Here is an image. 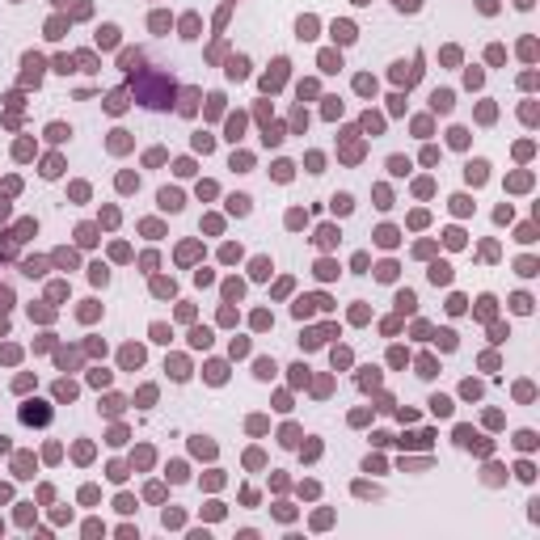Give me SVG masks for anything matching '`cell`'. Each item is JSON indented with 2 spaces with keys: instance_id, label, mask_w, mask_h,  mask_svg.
I'll use <instances>...</instances> for the list:
<instances>
[{
  "instance_id": "6da1fadb",
  "label": "cell",
  "mask_w": 540,
  "mask_h": 540,
  "mask_svg": "<svg viewBox=\"0 0 540 540\" xmlns=\"http://www.w3.org/2000/svg\"><path fill=\"white\" fill-rule=\"evenodd\" d=\"M21 418H25V422H47L51 410H47V405H38V401H30V405L21 410Z\"/></svg>"
},
{
  "instance_id": "7a4b0ae2",
  "label": "cell",
  "mask_w": 540,
  "mask_h": 540,
  "mask_svg": "<svg viewBox=\"0 0 540 540\" xmlns=\"http://www.w3.org/2000/svg\"><path fill=\"white\" fill-rule=\"evenodd\" d=\"M161 207L178 211V207H182V199H178V194H173V190H161Z\"/></svg>"
},
{
  "instance_id": "3957f363",
  "label": "cell",
  "mask_w": 540,
  "mask_h": 540,
  "mask_svg": "<svg viewBox=\"0 0 540 540\" xmlns=\"http://www.w3.org/2000/svg\"><path fill=\"white\" fill-rule=\"evenodd\" d=\"M468 182H485V165H481V161L468 165Z\"/></svg>"
},
{
  "instance_id": "277c9868",
  "label": "cell",
  "mask_w": 540,
  "mask_h": 540,
  "mask_svg": "<svg viewBox=\"0 0 540 540\" xmlns=\"http://www.w3.org/2000/svg\"><path fill=\"white\" fill-rule=\"evenodd\" d=\"M431 102H435V110H451V93H435Z\"/></svg>"
},
{
  "instance_id": "5b68a950",
  "label": "cell",
  "mask_w": 540,
  "mask_h": 540,
  "mask_svg": "<svg viewBox=\"0 0 540 540\" xmlns=\"http://www.w3.org/2000/svg\"><path fill=\"white\" fill-rule=\"evenodd\" d=\"M431 405H435V414H451V401H447V397H435Z\"/></svg>"
},
{
  "instance_id": "8992f818",
  "label": "cell",
  "mask_w": 540,
  "mask_h": 540,
  "mask_svg": "<svg viewBox=\"0 0 540 540\" xmlns=\"http://www.w3.org/2000/svg\"><path fill=\"white\" fill-rule=\"evenodd\" d=\"M245 68H249L245 59H232V68H228V76H245Z\"/></svg>"
}]
</instances>
